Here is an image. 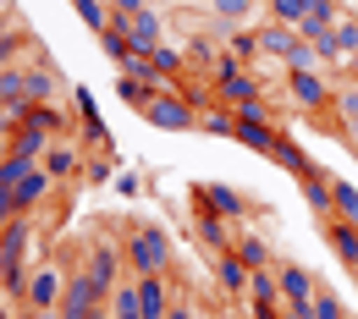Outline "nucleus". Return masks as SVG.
<instances>
[{
    "mask_svg": "<svg viewBox=\"0 0 358 319\" xmlns=\"http://www.w3.org/2000/svg\"><path fill=\"white\" fill-rule=\"evenodd\" d=\"M122 253H127V275H171V237L155 221H133L122 237Z\"/></svg>",
    "mask_w": 358,
    "mask_h": 319,
    "instance_id": "f257e3e1",
    "label": "nucleus"
},
{
    "mask_svg": "<svg viewBox=\"0 0 358 319\" xmlns=\"http://www.w3.org/2000/svg\"><path fill=\"white\" fill-rule=\"evenodd\" d=\"M99 309H110V297L99 292V281L83 265H72L66 270V292H61V319H94Z\"/></svg>",
    "mask_w": 358,
    "mask_h": 319,
    "instance_id": "f03ea898",
    "label": "nucleus"
},
{
    "mask_svg": "<svg viewBox=\"0 0 358 319\" xmlns=\"http://www.w3.org/2000/svg\"><path fill=\"white\" fill-rule=\"evenodd\" d=\"M193 204H199V209H215V215L231 221V226H243V221L254 215V204H248L231 182H193Z\"/></svg>",
    "mask_w": 358,
    "mask_h": 319,
    "instance_id": "7ed1b4c3",
    "label": "nucleus"
},
{
    "mask_svg": "<svg viewBox=\"0 0 358 319\" xmlns=\"http://www.w3.org/2000/svg\"><path fill=\"white\" fill-rule=\"evenodd\" d=\"M143 121H149L155 133H199V110H193V105H187L177 89H171V94H160V99H149Z\"/></svg>",
    "mask_w": 358,
    "mask_h": 319,
    "instance_id": "20e7f679",
    "label": "nucleus"
},
{
    "mask_svg": "<svg viewBox=\"0 0 358 319\" xmlns=\"http://www.w3.org/2000/svg\"><path fill=\"white\" fill-rule=\"evenodd\" d=\"M287 99H292L298 110H309V116H331L336 89L325 83V72H320V66H314V72H287Z\"/></svg>",
    "mask_w": 358,
    "mask_h": 319,
    "instance_id": "39448f33",
    "label": "nucleus"
},
{
    "mask_svg": "<svg viewBox=\"0 0 358 319\" xmlns=\"http://www.w3.org/2000/svg\"><path fill=\"white\" fill-rule=\"evenodd\" d=\"M61 292H66V270H61V259H50V265H34V275H28V303H22V314H45V309H61Z\"/></svg>",
    "mask_w": 358,
    "mask_h": 319,
    "instance_id": "423d86ee",
    "label": "nucleus"
},
{
    "mask_svg": "<svg viewBox=\"0 0 358 319\" xmlns=\"http://www.w3.org/2000/svg\"><path fill=\"white\" fill-rule=\"evenodd\" d=\"M83 270H89L94 281H99V292L110 297V292L127 281V253H122V242H105V237H99L89 248V259H83Z\"/></svg>",
    "mask_w": 358,
    "mask_h": 319,
    "instance_id": "0eeeda50",
    "label": "nucleus"
},
{
    "mask_svg": "<svg viewBox=\"0 0 358 319\" xmlns=\"http://www.w3.org/2000/svg\"><path fill=\"white\" fill-rule=\"evenodd\" d=\"M127 39H133V50H155L166 45V22H160V11L155 6H143V11H133V17H110Z\"/></svg>",
    "mask_w": 358,
    "mask_h": 319,
    "instance_id": "6e6552de",
    "label": "nucleus"
},
{
    "mask_svg": "<svg viewBox=\"0 0 358 319\" xmlns=\"http://www.w3.org/2000/svg\"><path fill=\"white\" fill-rule=\"evenodd\" d=\"M133 281H138V319H166L171 297H177L171 275H133Z\"/></svg>",
    "mask_w": 358,
    "mask_h": 319,
    "instance_id": "1a4fd4ad",
    "label": "nucleus"
},
{
    "mask_svg": "<svg viewBox=\"0 0 358 319\" xmlns=\"http://www.w3.org/2000/svg\"><path fill=\"white\" fill-rule=\"evenodd\" d=\"M39 165H45V171L55 177V182H78L89 160H83V149H78L72 138H55V143L45 149V160H39Z\"/></svg>",
    "mask_w": 358,
    "mask_h": 319,
    "instance_id": "9d476101",
    "label": "nucleus"
},
{
    "mask_svg": "<svg viewBox=\"0 0 358 319\" xmlns=\"http://www.w3.org/2000/svg\"><path fill=\"white\" fill-rule=\"evenodd\" d=\"M275 281H281V303H292V309H309L320 297V281L303 265H275Z\"/></svg>",
    "mask_w": 358,
    "mask_h": 319,
    "instance_id": "9b49d317",
    "label": "nucleus"
},
{
    "mask_svg": "<svg viewBox=\"0 0 358 319\" xmlns=\"http://www.w3.org/2000/svg\"><path fill=\"white\" fill-rule=\"evenodd\" d=\"M50 193H55V177H50L45 165H28V171H22V182L11 187V198H17V209H22V215H34Z\"/></svg>",
    "mask_w": 358,
    "mask_h": 319,
    "instance_id": "f8f14e48",
    "label": "nucleus"
},
{
    "mask_svg": "<svg viewBox=\"0 0 358 319\" xmlns=\"http://www.w3.org/2000/svg\"><path fill=\"white\" fill-rule=\"evenodd\" d=\"M298 187H303V204H309L314 215H320V226H331V221H336V198H331V171H320V165H314L309 177H298Z\"/></svg>",
    "mask_w": 358,
    "mask_h": 319,
    "instance_id": "ddd939ff",
    "label": "nucleus"
},
{
    "mask_svg": "<svg viewBox=\"0 0 358 319\" xmlns=\"http://www.w3.org/2000/svg\"><path fill=\"white\" fill-rule=\"evenodd\" d=\"M215 281H221L226 297H237V303H248V281H254V270L237 259V248H226V253H215Z\"/></svg>",
    "mask_w": 358,
    "mask_h": 319,
    "instance_id": "4468645a",
    "label": "nucleus"
},
{
    "mask_svg": "<svg viewBox=\"0 0 358 319\" xmlns=\"http://www.w3.org/2000/svg\"><path fill=\"white\" fill-rule=\"evenodd\" d=\"M193 231H199V242H204L210 253H226V248L237 242V226H231V221H221L215 209H199V215H193Z\"/></svg>",
    "mask_w": 358,
    "mask_h": 319,
    "instance_id": "2eb2a0df",
    "label": "nucleus"
},
{
    "mask_svg": "<svg viewBox=\"0 0 358 319\" xmlns=\"http://www.w3.org/2000/svg\"><path fill=\"white\" fill-rule=\"evenodd\" d=\"M55 143V133H45V127H34V121H17L11 127V154H22V160H45V149Z\"/></svg>",
    "mask_w": 358,
    "mask_h": 319,
    "instance_id": "dca6fc26",
    "label": "nucleus"
},
{
    "mask_svg": "<svg viewBox=\"0 0 358 319\" xmlns=\"http://www.w3.org/2000/svg\"><path fill=\"white\" fill-rule=\"evenodd\" d=\"M237 143H243V149H254V154H275V143H281V133H275V121H243V116H237Z\"/></svg>",
    "mask_w": 358,
    "mask_h": 319,
    "instance_id": "f3484780",
    "label": "nucleus"
},
{
    "mask_svg": "<svg viewBox=\"0 0 358 319\" xmlns=\"http://www.w3.org/2000/svg\"><path fill=\"white\" fill-rule=\"evenodd\" d=\"M149 61H155V72H160L166 83H182V77H187V66H193V61H187V45H171V39L149 50Z\"/></svg>",
    "mask_w": 358,
    "mask_h": 319,
    "instance_id": "a211bd4d",
    "label": "nucleus"
},
{
    "mask_svg": "<svg viewBox=\"0 0 358 319\" xmlns=\"http://www.w3.org/2000/svg\"><path fill=\"white\" fill-rule=\"evenodd\" d=\"M237 259L248 265V270H275V253H270V242L259 237V231H237Z\"/></svg>",
    "mask_w": 358,
    "mask_h": 319,
    "instance_id": "6ab92c4d",
    "label": "nucleus"
},
{
    "mask_svg": "<svg viewBox=\"0 0 358 319\" xmlns=\"http://www.w3.org/2000/svg\"><path fill=\"white\" fill-rule=\"evenodd\" d=\"M325 242H331V253H336L348 270H358V226L353 221H331V226H325Z\"/></svg>",
    "mask_w": 358,
    "mask_h": 319,
    "instance_id": "aec40b11",
    "label": "nucleus"
},
{
    "mask_svg": "<svg viewBox=\"0 0 358 319\" xmlns=\"http://www.w3.org/2000/svg\"><path fill=\"white\" fill-rule=\"evenodd\" d=\"M259 309H281V281H275V270H254V281H248V314H259Z\"/></svg>",
    "mask_w": 358,
    "mask_h": 319,
    "instance_id": "412c9836",
    "label": "nucleus"
},
{
    "mask_svg": "<svg viewBox=\"0 0 358 319\" xmlns=\"http://www.w3.org/2000/svg\"><path fill=\"white\" fill-rule=\"evenodd\" d=\"M226 50L243 61V66H259V55H265V45H259V28L248 22V28H226Z\"/></svg>",
    "mask_w": 358,
    "mask_h": 319,
    "instance_id": "4be33fe9",
    "label": "nucleus"
},
{
    "mask_svg": "<svg viewBox=\"0 0 358 319\" xmlns=\"http://www.w3.org/2000/svg\"><path fill=\"white\" fill-rule=\"evenodd\" d=\"M270 160H275V165H281L287 177H309V171H314L309 149H303V143H292L287 133H281V143H275V154H270Z\"/></svg>",
    "mask_w": 358,
    "mask_h": 319,
    "instance_id": "5701e85b",
    "label": "nucleus"
},
{
    "mask_svg": "<svg viewBox=\"0 0 358 319\" xmlns=\"http://www.w3.org/2000/svg\"><path fill=\"white\" fill-rule=\"evenodd\" d=\"M22 22H17V11H0V72L6 66H17V55H22Z\"/></svg>",
    "mask_w": 358,
    "mask_h": 319,
    "instance_id": "b1692460",
    "label": "nucleus"
},
{
    "mask_svg": "<svg viewBox=\"0 0 358 319\" xmlns=\"http://www.w3.org/2000/svg\"><path fill=\"white\" fill-rule=\"evenodd\" d=\"M331 121H336L342 133H353V127H358V77H353V83H336V99H331Z\"/></svg>",
    "mask_w": 358,
    "mask_h": 319,
    "instance_id": "393cba45",
    "label": "nucleus"
},
{
    "mask_svg": "<svg viewBox=\"0 0 358 319\" xmlns=\"http://www.w3.org/2000/svg\"><path fill=\"white\" fill-rule=\"evenodd\" d=\"M254 6H259V0H210V17L226 22V28H248V22H254Z\"/></svg>",
    "mask_w": 358,
    "mask_h": 319,
    "instance_id": "a878e982",
    "label": "nucleus"
},
{
    "mask_svg": "<svg viewBox=\"0 0 358 319\" xmlns=\"http://www.w3.org/2000/svg\"><path fill=\"white\" fill-rule=\"evenodd\" d=\"M72 11H78V22L89 28L94 39L110 28V0H72Z\"/></svg>",
    "mask_w": 358,
    "mask_h": 319,
    "instance_id": "bb28decb",
    "label": "nucleus"
},
{
    "mask_svg": "<svg viewBox=\"0 0 358 319\" xmlns=\"http://www.w3.org/2000/svg\"><path fill=\"white\" fill-rule=\"evenodd\" d=\"M199 133H210V138H231V133H237V110H231V105H210V110L199 116Z\"/></svg>",
    "mask_w": 358,
    "mask_h": 319,
    "instance_id": "cd10ccee",
    "label": "nucleus"
},
{
    "mask_svg": "<svg viewBox=\"0 0 358 319\" xmlns=\"http://www.w3.org/2000/svg\"><path fill=\"white\" fill-rule=\"evenodd\" d=\"M331 198H336V221H353V226H358V182L331 177Z\"/></svg>",
    "mask_w": 358,
    "mask_h": 319,
    "instance_id": "c85d7f7f",
    "label": "nucleus"
},
{
    "mask_svg": "<svg viewBox=\"0 0 358 319\" xmlns=\"http://www.w3.org/2000/svg\"><path fill=\"white\" fill-rule=\"evenodd\" d=\"M270 22H287V28H298L303 17H309V0H265Z\"/></svg>",
    "mask_w": 358,
    "mask_h": 319,
    "instance_id": "c756f323",
    "label": "nucleus"
},
{
    "mask_svg": "<svg viewBox=\"0 0 358 319\" xmlns=\"http://www.w3.org/2000/svg\"><path fill=\"white\" fill-rule=\"evenodd\" d=\"M342 17H348L342 0H309V17H303V22H314V28H336Z\"/></svg>",
    "mask_w": 358,
    "mask_h": 319,
    "instance_id": "7c9ffc66",
    "label": "nucleus"
},
{
    "mask_svg": "<svg viewBox=\"0 0 358 319\" xmlns=\"http://www.w3.org/2000/svg\"><path fill=\"white\" fill-rule=\"evenodd\" d=\"M116 94H122V99H127V105H133L138 116H143V110H149V99H160V94L149 89V83H138V77H116Z\"/></svg>",
    "mask_w": 358,
    "mask_h": 319,
    "instance_id": "2f4dec72",
    "label": "nucleus"
},
{
    "mask_svg": "<svg viewBox=\"0 0 358 319\" xmlns=\"http://www.w3.org/2000/svg\"><path fill=\"white\" fill-rule=\"evenodd\" d=\"M99 50H105V55H110V61H116V66H122V61H127V55H133V39H127V34H122V28H116V22H110V28H105V34H99Z\"/></svg>",
    "mask_w": 358,
    "mask_h": 319,
    "instance_id": "473e14b6",
    "label": "nucleus"
},
{
    "mask_svg": "<svg viewBox=\"0 0 358 319\" xmlns=\"http://www.w3.org/2000/svg\"><path fill=\"white\" fill-rule=\"evenodd\" d=\"M215 55H221V50L210 45L204 34H193V39H187V61H193V66H210V72H215Z\"/></svg>",
    "mask_w": 358,
    "mask_h": 319,
    "instance_id": "72a5a7b5",
    "label": "nucleus"
},
{
    "mask_svg": "<svg viewBox=\"0 0 358 319\" xmlns=\"http://www.w3.org/2000/svg\"><path fill=\"white\" fill-rule=\"evenodd\" d=\"M309 309H314V319H348V309H342V297H336V292H325V286H320V297H314Z\"/></svg>",
    "mask_w": 358,
    "mask_h": 319,
    "instance_id": "f704fd0d",
    "label": "nucleus"
},
{
    "mask_svg": "<svg viewBox=\"0 0 358 319\" xmlns=\"http://www.w3.org/2000/svg\"><path fill=\"white\" fill-rule=\"evenodd\" d=\"M83 182H89V187H105V182H116V177H110V149H105V154H94L89 165H83Z\"/></svg>",
    "mask_w": 358,
    "mask_h": 319,
    "instance_id": "c9c22d12",
    "label": "nucleus"
},
{
    "mask_svg": "<svg viewBox=\"0 0 358 319\" xmlns=\"http://www.w3.org/2000/svg\"><path fill=\"white\" fill-rule=\"evenodd\" d=\"M28 165H34V160H22V154H6V165H0V187L11 193V187L22 182V171H28Z\"/></svg>",
    "mask_w": 358,
    "mask_h": 319,
    "instance_id": "e433bc0d",
    "label": "nucleus"
},
{
    "mask_svg": "<svg viewBox=\"0 0 358 319\" xmlns=\"http://www.w3.org/2000/svg\"><path fill=\"white\" fill-rule=\"evenodd\" d=\"M336 45L348 50V55H358V17H353V11H348V17L336 22Z\"/></svg>",
    "mask_w": 358,
    "mask_h": 319,
    "instance_id": "4c0bfd02",
    "label": "nucleus"
},
{
    "mask_svg": "<svg viewBox=\"0 0 358 319\" xmlns=\"http://www.w3.org/2000/svg\"><path fill=\"white\" fill-rule=\"evenodd\" d=\"M237 116H243V121H275V110H270L265 99H248V105H237Z\"/></svg>",
    "mask_w": 358,
    "mask_h": 319,
    "instance_id": "58836bf2",
    "label": "nucleus"
},
{
    "mask_svg": "<svg viewBox=\"0 0 358 319\" xmlns=\"http://www.w3.org/2000/svg\"><path fill=\"white\" fill-rule=\"evenodd\" d=\"M116 193H122V198H138V193H143V182H138V171H116Z\"/></svg>",
    "mask_w": 358,
    "mask_h": 319,
    "instance_id": "ea45409f",
    "label": "nucleus"
},
{
    "mask_svg": "<svg viewBox=\"0 0 358 319\" xmlns=\"http://www.w3.org/2000/svg\"><path fill=\"white\" fill-rule=\"evenodd\" d=\"M166 319H199L193 297H187V292H177V297H171V309H166Z\"/></svg>",
    "mask_w": 358,
    "mask_h": 319,
    "instance_id": "a19ab883",
    "label": "nucleus"
},
{
    "mask_svg": "<svg viewBox=\"0 0 358 319\" xmlns=\"http://www.w3.org/2000/svg\"><path fill=\"white\" fill-rule=\"evenodd\" d=\"M72 105H78V116H99V105H94V89H72Z\"/></svg>",
    "mask_w": 358,
    "mask_h": 319,
    "instance_id": "79ce46f5",
    "label": "nucleus"
},
{
    "mask_svg": "<svg viewBox=\"0 0 358 319\" xmlns=\"http://www.w3.org/2000/svg\"><path fill=\"white\" fill-rule=\"evenodd\" d=\"M11 127H17L11 110H0V165H6V154H11Z\"/></svg>",
    "mask_w": 358,
    "mask_h": 319,
    "instance_id": "37998d69",
    "label": "nucleus"
},
{
    "mask_svg": "<svg viewBox=\"0 0 358 319\" xmlns=\"http://www.w3.org/2000/svg\"><path fill=\"white\" fill-rule=\"evenodd\" d=\"M17 215H22V209H17V198H11V193H6V187H0V226H11V221H17Z\"/></svg>",
    "mask_w": 358,
    "mask_h": 319,
    "instance_id": "c03bdc74",
    "label": "nucleus"
},
{
    "mask_svg": "<svg viewBox=\"0 0 358 319\" xmlns=\"http://www.w3.org/2000/svg\"><path fill=\"white\" fill-rule=\"evenodd\" d=\"M149 0H110V17H133V11H143Z\"/></svg>",
    "mask_w": 358,
    "mask_h": 319,
    "instance_id": "a18cd8bd",
    "label": "nucleus"
},
{
    "mask_svg": "<svg viewBox=\"0 0 358 319\" xmlns=\"http://www.w3.org/2000/svg\"><path fill=\"white\" fill-rule=\"evenodd\" d=\"M281 319H314V309H292V303H287V309H281Z\"/></svg>",
    "mask_w": 358,
    "mask_h": 319,
    "instance_id": "49530a36",
    "label": "nucleus"
},
{
    "mask_svg": "<svg viewBox=\"0 0 358 319\" xmlns=\"http://www.w3.org/2000/svg\"><path fill=\"white\" fill-rule=\"evenodd\" d=\"M17 319H61V309H45V314H17Z\"/></svg>",
    "mask_w": 358,
    "mask_h": 319,
    "instance_id": "de8ad7c7",
    "label": "nucleus"
},
{
    "mask_svg": "<svg viewBox=\"0 0 358 319\" xmlns=\"http://www.w3.org/2000/svg\"><path fill=\"white\" fill-rule=\"evenodd\" d=\"M342 138H348V149H353V154H358V127H353V133H342Z\"/></svg>",
    "mask_w": 358,
    "mask_h": 319,
    "instance_id": "09e8293b",
    "label": "nucleus"
},
{
    "mask_svg": "<svg viewBox=\"0 0 358 319\" xmlns=\"http://www.w3.org/2000/svg\"><path fill=\"white\" fill-rule=\"evenodd\" d=\"M0 319H11V309H6V292H0Z\"/></svg>",
    "mask_w": 358,
    "mask_h": 319,
    "instance_id": "8fccbe9b",
    "label": "nucleus"
},
{
    "mask_svg": "<svg viewBox=\"0 0 358 319\" xmlns=\"http://www.w3.org/2000/svg\"><path fill=\"white\" fill-rule=\"evenodd\" d=\"M94 319H116V314H110V309H99V314H94Z\"/></svg>",
    "mask_w": 358,
    "mask_h": 319,
    "instance_id": "3c124183",
    "label": "nucleus"
},
{
    "mask_svg": "<svg viewBox=\"0 0 358 319\" xmlns=\"http://www.w3.org/2000/svg\"><path fill=\"white\" fill-rule=\"evenodd\" d=\"M116 319H138V314H116Z\"/></svg>",
    "mask_w": 358,
    "mask_h": 319,
    "instance_id": "603ef678",
    "label": "nucleus"
}]
</instances>
